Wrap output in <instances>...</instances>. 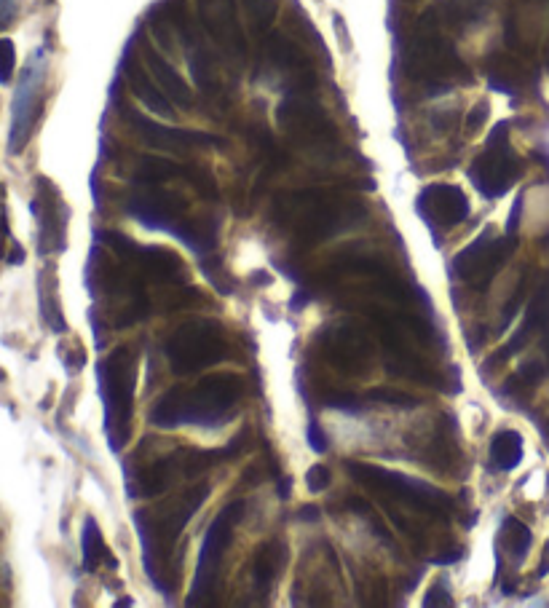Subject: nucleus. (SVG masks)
Here are the masks:
<instances>
[{
    "mask_svg": "<svg viewBox=\"0 0 549 608\" xmlns=\"http://www.w3.org/2000/svg\"><path fill=\"white\" fill-rule=\"evenodd\" d=\"M102 400H105V432L110 448L121 450L129 440V421H132L134 386H137V359L132 349L118 346L110 351L100 365Z\"/></svg>",
    "mask_w": 549,
    "mask_h": 608,
    "instance_id": "nucleus-3",
    "label": "nucleus"
},
{
    "mask_svg": "<svg viewBox=\"0 0 549 608\" xmlns=\"http://www.w3.org/2000/svg\"><path fill=\"white\" fill-rule=\"evenodd\" d=\"M276 542L260 547L258 555H255V568H252V579H255V587H258L263 595L271 592V584L276 582V571H279V555H276Z\"/></svg>",
    "mask_w": 549,
    "mask_h": 608,
    "instance_id": "nucleus-23",
    "label": "nucleus"
},
{
    "mask_svg": "<svg viewBox=\"0 0 549 608\" xmlns=\"http://www.w3.org/2000/svg\"><path fill=\"white\" fill-rule=\"evenodd\" d=\"M185 209H188V204H185L180 193H167L161 191V188H153L150 183H145L140 191H134L126 199V212L140 225L153 228V231L172 234L185 247H191L196 255L212 252V247H215L212 228H201L199 223H191L185 217Z\"/></svg>",
    "mask_w": 549,
    "mask_h": 608,
    "instance_id": "nucleus-2",
    "label": "nucleus"
},
{
    "mask_svg": "<svg viewBox=\"0 0 549 608\" xmlns=\"http://www.w3.org/2000/svg\"><path fill=\"white\" fill-rule=\"evenodd\" d=\"M102 242L110 244V250L121 255V258L132 260L134 266L140 268L142 274L156 282H169V284H185V266L183 260L177 258L175 252L161 250V247H140L132 239H126L121 234H102Z\"/></svg>",
    "mask_w": 549,
    "mask_h": 608,
    "instance_id": "nucleus-12",
    "label": "nucleus"
},
{
    "mask_svg": "<svg viewBox=\"0 0 549 608\" xmlns=\"http://www.w3.org/2000/svg\"><path fill=\"white\" fill-rule=\"evenodd\" d=\"M523 167L520 161L512 153V145H509V124H499L488 137V145L485 150L472 161L469 167V180L475 183V188L488 199H499L504 193L517 183Z\"/></svg>",
    "mask_w": 549,
    "mask_h": 608,
    "instance_id": "nucleus-7",
    "label": "nucleus"
},
{
    "mask_svg": "<svg viewBox=\"0 0 549 608\" xmlns=\"http://www.w3.org/2000/svg\"><path fill=\"white\" fill-rule=\"evenodd\" d=\"M126 81H129V89L137 100L161 118H175V102L169 100L161 86L153 84V78L148 75V70L137 62L134 57L126 59Z\"/></svg>",
    "mask_w": 549,
    "mask_h": 608,
    "instance_id": "nucleus-18",
    "label": "nucleus"
},
{
    "mask_svg": "<svg viewBox=\"0 0 549 608\" xmlns=\"http://www.w3.org/2000/svg\"><path fill=\"white\" fill-rule=\"evenodd\" d=\"M242 515L244 501H233V504H228L225 509H220L215 520H212V525H209L207 536H204V542H201L196 576H193V590L191 598H188L191 606H201L204 598L212 592V582H215L225 550H228V544H231L233 525L242 520Z\"/></svg>",
    "mask_w": 549,
    "mask_h": 608,
    "instance_id": "nucleus-8",
    "label": "nucleus"
},
{
    "mask_svg": "<svg viewBox=\"0 0 549 608\" xmlns=\"http://www.w3.org/2000/svg\"><path fill=\"white\" fill-rule=\"evenodd\" d=\"M35 212H38V220H41V250L43 252H54L59 250L65 239H62V201H59V193L54 191V185L49 180H38V199H35Z\"/></svg>",
    "mask_w": 549,
    "mask_h": 608,
    "instance_id": "nucleus-17",
    "label": "nucleus"
},
{
    "mask_svg": "<svg viewBox=\"0 0 549 608\" xmlns=\"http://www.w3.org/2000/svg\"><path fill=\"white\" fill-rule=\"evenodd\" d=\"M445 590V582H437L432 587V590L426 592V598H424V606H450L453 600H450V595L445 592V595H440V592Z\"/></svg>",
    "mask_w": 549,
    "mask_h": 608,
    "instance_id": "nucleus-30",
    "label": "nucleus"
},
{
    "mask_svg": "<svg viewBox=\"0 0 549 608\" xmlns=\"http://www.w3.org/2000/svg\"><path fill=\"white\" fill-rule=\"evenodd\" d=\"M416 209L432 231H445V228H456L469 217V199L456 185L437 183L418 193Z\"/></svg>",
    "mask_w": 549,
    "mask_h": 608,
    "instance_id": "nucleus-14",
    "label": "nucleus"
},
{
    "mask_svg": "<svg viewBox=\"0 0 549 608\" xmlns=\"http://www.w3.org/2000/svg\"><path fill=\"white\" fill-rule=\"evenodd\" d=\"M491 461L493 467L501 469V472H512L515 467H520V461H523V437L512 432V429L493 434Z\"/></svg>",
    "mask_w": 549,
    "mask_h": 608,
    "instance_id": "nucleus-21",
    "label": "nucleus"
},
{
    "mask_svg": "<svg viewBox=\"0 0 549 608\" xmlns=\"http://www.w3.org/2000/svg\"><path fill=\"white\" fill-rule=\"evenodd\" d=\"M485 116H488V105H485V102H480V105H477V108L469 113V118H466V129H469V132H477V129L483 126Z\"/></svg>",
    "mask_w": 549,
    "mask_h": 608,
    "instance_id": "nucleus-33",
    "label": "nucleus"
},
{
    "mask_svg": "<svg viewBox=\"0 0 549 608\" xmlns=\"http://www.w3.org/2000/svg\"><path fill=\"white\" fill-rule=\"evenodd\" d=\"M14 65H17V51H14V43L0 38V84L6 86L14 75Z\"/></svg>",
    "mask_w": 549,
    "mask_h": 608,
    "instance_id": "nucleus-27",
    "label": "nucleus"
},
{
    "mask_svg": "<svg viewBox=\"0 0 549 608\" xmlns=\"http://www.w3.org/2000/svg\"><path fill=\"white\" fill-rule=\"evenodd\" d=\"M512 250H515L512 234H509L507 239H496L493 234H483L475 244H469L466 250H461L456 258H453V274H456L458 279H464L466 284L483 290V287L491 284L496 271L507 263Z\"/></svg>",
    "mask_w": 549,
    "mask_h": 608,
    "instance_id": "nucleus-9",
    "label": "nucleus"
},
{
    "mask_svg": "<svg viewBox=\"0 0 549 608\" xmlns=\"http://www.w3.org/2000/svg\"><path fill=\"white\" fill-rule=\"evenodd\" d=\"M276 118L287 132L298 134L300 140L311 142V145H330L335 140V126L325 116V110L311 100L303 89L276 108Z\"/></svg>",
    "mask_w": 549,
    "mask_h": 608,
    "instance_id": "nucleus-13",
    "label": "nucleus"
},
{
    "mask_svg": "<svg viewBox=\"0 0 549 608\" xmlns=\"http://www.w3.org/2000/svg\"><path fill=\"white\" fill-rule=\"evenodd\" d=\"M504 539H507L509 552H515V558L523 560L528 547H531V531H528V525L520 523L517 517H509L507 523H504Z\"/></svg>",
    "mask_w": 549,
    "mask_h": 608,
    "instance_id": "nucleus-26",
    "label": "nucleus"
},
{
    "mask_svg": "<svg viewBox=\"0 0 549 608\" xmlns=\"http://www.w3.org/2000/svg\"><path fill=\"white\" fill-rule=\"evenodd\" d=\"M124 118L129 121L134 132L140 134L142 140L153 145V148L161 150H191V148H220L225 145L223 137L217 134H207V132H191V129H177V126H164L150 121L148 116H140L134 110H124Z\"/></svg>",
    "mask_w": 549,
    "mask_h": 608,
    "instance_id": "nucleus-15",
    "label": "nucleus"
},
{
    "mask_svg": "<svg viewBox=\"0 0 549 608\" xmlns=\"http://www.w3.org/2000/svg\"><path fill=\"white\" fill-rule=\"evenodd\" d=\"M437 11H429L421 17L418 33L410 43L408 51V73L413 78H426V81H442L448 86V81L461 78V81H472V73H466L464 62L458 59L442 35H437Z\"/></svg>",
    "mask_w": 549,
    "mask_h": 608,
    "instance_id": "nucleus-5",
    "label": "nucleus"
},
{
    "mask_svg": "<svg viewBox=\"0 0 549 608\" xmlns=\"http://www.w3.org/2000/svg\"><path fill=\"white\" fill-rule=\"evenodd\" d=\"M199 22L209 41L215 43L225 57L236 62L247 59V38L239 25L236 0H199Z\"/></svg>",
    "mask_w": 549,
    "mask_h": 608,
    "instance_id": "nucleus-11",
    "label": "nucleus"
},
{
    "mask_svg": "<svg viewBox=\"0 0 549 608\" xmlns=\"http://www.w3.org/2000/svg\"><path fill=\"white\" fill-rule=\"evenodd\" d=\"M330 483H333V472L322 467V464H317V467H311L306 472V485L311 493L325 491V488H330Z\"/></svg>",
    "mask_w": 549,
    "mask_h": 608,
    "instance_id": "nucleus-28",
    "label": "nucleus"
},
{
    "mask_svg": "<svg viewBox=\"0 0 549 608\" xmlns=\"http://www.w3.org/2000/svg\"><path fill=\"white\" fill-rule=\"evenodd\" d=\"M242 3L258 33H266L268 27L274 25L276 11H279V0H242Z\"/></svg>",
    "mask_w": 549,
    "mask_h": 608,
    "instance_id": "nucleus-25",
    "label": "nucleus"
},
{
    "mask_svg": "<svg viewBox=\"0 0 549 608\" xmlns=\"http://www.w3.org/2000/svg\"><path fill=\"white\" fill-rule=\"evenodd\" d=\"M488 9V0H442L437 6V14H442V22L450 25H466V22H477Z\"/></svg>",
    "mask_w": 549,
    "mask_h": 608,
    "instance_id": "nucleus-22",
    "label": "nucleus"
},
{
    "mask_svg": "<svg viewBox=\"0 0 549 608\" xmlns=\"http://www.w3.org/2000/svg\"><path fill=\"white\" fill-rule=\"evenodd\" d=\"M228 338L223 327L212 319H191L169 335L164 354L175 375L199 373L204 367H212L228 357Z\"/></svg>",
    "mask_w": 549,
    "mask_h": 608,
    "instance_id": "nucleus-4",
    "label": "nucleus"
},
{
    "mask_svg": "<svg viewBox=\"0 0 549 608\" xmlns=\"http://www.w3.org/2000/svg\"><path fill=\"white\" fill-rule=\"evenodd\" d=\"M300 520H319V509L317 507H303L298 512Z\"/></svg>",
    "mask_w": 549,
    "mask_h": 608,
    "instance_id": "nucleus-35",
    "label": "nucleus"
},
{
    "mask_svg": "<svg viewBox=\"0 0 549 608\" xmlns=\"http://www.w3.org/2000/svg\"><path fill=\"white\" fill-rule=\"evenodd\" d=\"M351 477L357 483H365L375 491H381L383 496L405 501L410 507L421 509V512H432V515L448 517L453 501L445 491L434 488L432 483H424L418 477L402 475V472H391V469L373 467V464H349Z\"/></svg>",
    "mask_w": 549,
    "mask_h": 608,
    "instance_id": "nucleus-6",
    "label": "nucleus"
},
{
    "mask_svg": "<svg viewBox=\"0 0 549 608\" xmlns=\"http://www.w3.org/2000/svg\"><path fill=\"white\" fill-rule=\"evenodd\" d=\"M290 485H292L290 477H284L282 483H279V499H290Z\"/></svg>",
    "mask_w": 549,
    "mask_h": 608,
    "instance_id": "nucleus-36",
    "label": "nucleus"
},
{
    "mask_svg": "<svg viewBox=\"0 0 549 608\" xmlns=\"http://www.w3.org/2000/svg\"><path fill=\"white\" fill-rule=\"evenodd\" d=\"M81 547H84V568L86 571H97L102 560H105V555H108V547L102 542L100 525H97L94 517H86L84 534H81Z\"/></svg>",
    "mask_w": 549,
    "mask_h": 608,
    "instance_id": "nucleus-24",
    "label": "nucleus"
},
{
    "mask_svg": "<svg viewBox=\"0 0 549 608\" xmlns=\"http://www.w3.org/2000/svg\"><path fill=\"white\" fill-rule=\"evenodd\" d=\"M244 397V381L239 375H215L201 378L196 386H175L164 394L150 413V421L159 429H177L183 424L212 426L231 416Z\"/></svg>",
    "mask_w": 549,
    "mask_h": 608,
    "instance_id": "nucleus-1",
    "label": "nucleus"
},
{
    "mask_svg": "<svg viewBox=\"0 0 549 608\" xmlns=\"http://www.w3.org/2000/svg\"><path fill=\"white\" fill-rule=\"evenodd\" d=\"M142 59H145V65H148L150 75L159 81V86L164 89V94H167L169 100L175 102L177 108H191L193 105V94H191V86L185 84L183 75L177 73L175 67L169 65L167 57H161L159 51L153 49V46H145L142 49Z\"/></svg>",
    "mask_w": 549,
    "mask_h": 608,
    "instance_id": "nucleus-19",
    "label": "nucleus"
},
{
    "mask_svg": "<svg viewBox=\"0 0 549 608\" xmlns=\"http://www.w3.org/2000/svg\"><path fill=\"white\" fill-rule=\"evenodd\" d=\"M308 442H311V448H314V450H319V453H322V450H327V440H325V434L319 432V429H317V424H311V426H308Z\"/></svg>",
    "mask_w": 549,
    "mask_h": 608,
    "instance_id": "nucleus-34",
    "label": "nucleus"
},
{
    "mask_svg": "<svg viewBox=\"0 0 549 608\" xmlns=\"http://www.w3.org/2000/svg\"><path fill=\"white\" fill-rule=\"evenodd\" d=\"M43 54H35V59L25 67L22 81H19L14 108H11V134L9 148L11 153H22V148L30 140L35 129V121L41 116L43 105Z\"/></svg>",
    "mask_w": 549,
    "mask_h": 608,
    "instance_id": "nucleus-10",
    "label": "nucleus"
},
{
    "mask_svg": "<svg viewBox=\"0 0 549 608\" xmlns=\"http://www.w3.org/2000/svg\"><path fill=\"white\" fill-rule=\"evenodd\" d=\"M134 180L142 185L145 183L156 185V183H164V180H188V183L196 185L204 196L217 199L215 180H212L207 172H201V169L196 167H188V164H177V161L161 159V156H142V159H137Z\"/></svg>",
    "mask_w": 549,
    "mask_h": 608,
    "instance_id": "nucleus-16",
    "label": "nucleus"
},
{
    "mask_svg": "<svg viewBox=\"0 0 549 608\" xmlns=\"http://www.w3.org/2000/svg\"><path fill=\"white\" fill-rule=\"evenodd\" d=\"M6 239H9V215H6V191L0 185V255H3Z\"/></svg>",
    "mask_w": 549,
    "mask_h": 608,
    "instance_id": "nucleus-31",
    "label": "nucleus"
},
{
    "mask_svg": "<svg viewBox=\"0 0 549 608\" xmlns=\"http://www.w3.org/2000/svg\"><path fill=\"white\" fill-rule=\"evenodd\" d=\"M375 400L389 402V405H397V408H416L418 402L405 392H391V389H375L373 392Z\"/></svg>",
    "mask_w": 549,
    "mask_h": 608,
    "instance_id": "nucleus-29",
    "label": "nucleus"
},
{
    "mask_svg": "<svg viewBox=\"0 0 549 608\" xmlns=\"http://www.w3.org/2000/svg\"><path fill=\"white\" fill-rule=\"evenodd\" d=\"M14 17H17V0H0V30H6Z\"/></svg>",
    "mask_w": 549,
    "mask_h": 608,
    "instance_id": "nucleus-32",
    "label": "nucleus"
},
{
    "mask_svg": "<svg viewBox=\"0 0 549 608\" xmlns=\"http://www.w3.org/2000/svg\"><path fill=\"white\" fill-rule=\"evenodd\" d=\"M266 57L268 62L279 67V70H295V73H303V70H306V57H303V51L298 49V43L290 41V38L282 33L268 35Z\"/></svg>",
    "mask_w": 549,
    "mask_h": 608,
    "instance_id": "nucleus-20",
    "label": "nucleus"
}]
</instances>
